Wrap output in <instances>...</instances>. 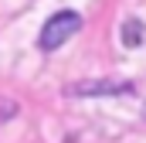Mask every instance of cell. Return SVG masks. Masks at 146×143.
Wrapping results in <instances>:
<instances>
[{"label":"cell","instance_id":"6da1fadb","mask_svg":"<svg viewBox=\"0 0 146 143\" xmlns=\"http://www.w3.org/2000/svg\"><path fill=\"white\" fill-rule=\"evenodd\" d=\"M82 24H85V17H82L78 10H58V14H51V17L44 21L41 34H37L41 51H54V48H61L68 37H75L78 31H82Z\"/></svg>","mask_w":146,"mask_h":143},{"label":"cell","instance_id":"7a4b0ae2","mask_svg":"<svg viewBox=\"0 0 146 143\" xmlns=\"http://www.w3.org/2000/svg\"><path fill=\"white\" fill-rule=\"evenodd\" d=\"M136 85L126 82V78H85V82H68L65 85V96L72 99H92V96H126L133 92Z\"/></svg>","mask_w":146,"mask_h":143},{"label":"cell","instance_id":"3957f363","mask_svg":"<svg viewBox=\"0 0 146 143\" xmlns=\"http://www.w3.org/2000/svg\"><path fill=\"white\" fill-rule=\"evenodd\" d=\"M119 37H122V44H126V48H139V44H143V37H146V24L139 21V17H126V21H122Z\"/></svg>","mask_w":146,"mask_h":143},{"label":"cell","instance_id":"277c9868","mask_svg":"<svg viewBox=\"0 0 146 143\" xmlns=\"http://www.w3.org/2000/svg\"><path fill=\"white\" fill-rule=\"evenodd\" d=\"M14 116H17V102L7 99V96H0V123L3 119H14Z\"/></svg>","mask_w":146,"mask_h":143}]
</instances>
